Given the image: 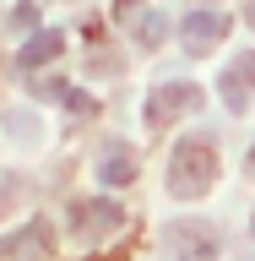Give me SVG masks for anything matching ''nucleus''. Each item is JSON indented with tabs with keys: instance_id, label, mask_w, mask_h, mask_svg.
Here are the masks:
<instances>
[{
	"instance_id": "f257e3e1",
	"label": "nucleus",
	"mask_w": 255,
	"mask_h": 261,
	"mask_svg": "<svg viewBox=\"0 0 255 261\" xmlns=\"http://www.w3.org/2000/svg\"><path fill=\"white\" fill-rule=\"evenodd\" d=\"M212 179H217V147L207 136H185L168 158V191L179 201H195V196L212 191Z\"/></svg>"
},
{
	"instance_id": "f03ea898",
	"label": "nucleus",
	"mask_w": 255,
	"mask_h": 261,
	"mask_svg": "<svg viewBox=\"0 0 255 261\" xmlns=\"http://www.w3.org/2000/svg\"><path fill=\"white\" fill-rule=\"evenodd\" d=\"M190 109H201V87L195 82H158L152 93H147V125L152 130H168L179 120V114H190Z\"/></svg>"
},
{
	"instance_id": "7ed1b4c3",
	"label": "nucleus",
	"mask_w": 255,
	"mask_h": 261,
	"mask_svg": "<svg viewBox=\"0 0 255 261\" xmlns=\"http://www.w3.org/2000/svg\"><path fill=\"white\" fill-rule=\"evenodd\" d=\"M125 223V212H120V201H109V196H81V201H71V228H76V240H103V234H114V228Z\"/></svg>"
},
{
	"instance_id": "20e7f679",
	"label": "nucleus",
	"mask_w": 255,
	"mask_h": 261,
	"mask_svg": "<svg viewBox=\"0 0 255 261\" xmlns=\"http://www.w3.org/2000/svg\"><path fill=\"white\" fill-rule=\"evenodd\" d=\"M168 250L174 261H217V228H207L201 218H185V223H168Z\"/></svg>"
},
{
	"instance_id": "39448f33",
	"label": "nucleus",
	"mask_w": 255,
	"mask_h": 261,
	"mask_svg": "<svg viewBox=\"0 0 255 261\" xmlns=\"http://www.w3.org/2000/svg\"><path fill=\"white\" fill-rule=\"evenodd\" d=\"M217 87H223L228 114H244V109H250V98H255V49H244V55H234V60L223 65Z\"/></svg>"
},
{
	"instance_id": "423d86ee",
	"label": "nucleus",
	"mask_w": 255,
	"mask_h": 261,
	"mask_svg": "<svg viewBox=\"0 0 255 261\" xmlns=\"http://www.w3.org/2000/svg\"><path fill=\"white\" fill-rule=\"evenodd\" d=\"M179 38H185L190 55H207V49H217L228 38V16L223 11H190L185 22H179Z\"/></svg>"
},
{
	"instance_id": "0eeeda50",
	"label": "nucleus",
	"mask_w": 255,
	"mask_h": 261,
	"mask_svg": "<svg viewBox=\"0 0 255 261\" xmlns=\"http://www.w3.org/2000/svg\"><path fill=\"white\" fill-rule=\"evenodd\" d=\"M44 256H49V223H38V218L0 240V261H44Z\"/></svg>"
},
{
	"instance_id": "6e6552de",
	"label": "nucleus",
	"mask_w": 255,
	"mask_h": 261,
	"mask_svg": "<svg viewBox=\"0 0 255 261\" xmlns=\"http://www.w3.org/2000/svg\"><path fill=\"white\" fill-rule=\"evenodd\" d=\"M98 179H103V185H130V179H136V152H130L125 142H109L98 152Z\"/></svg>"
},
{
	"instance_id": "1a4fd4ad",
	"label": "nucleus",
	"mask_w": 255,
	"mask_h": 261,
	"mask_svg": "<svg viewBox=\"0 0 255 261\" xmlns=\"http://www.w3.org/2000/svg\"><path fill=\"white\" fill-rule=\"evenodd\" d=\"M60 49H65V38H60V33H33L27 44L16 49V71H38V65H49Z\"/></svg>"
},
{
	"instance_id": "9d476101",
	"label": "nucleus",
	"mask_w": 255,
	"mask_h": 261,
	"mask_svg": "<svg viewBox=\"0 0 255 261\" xmlns=\"http://www.w3.org/2000/svg\"><path fill=\"white\" fill-rule=\"evenodd\" d=\"M125 16H130V33H136L141 49H158L163 44V33H168V16H163V11H130V6H125Z\"/></svg>"
},
{
	"instance_id": "9b49d317",
	"label": "nucleus",
	"mask_w": 255,
	"mask_h": 261,
	"mask_svg": "<svg viewBox=\"0 0 255 261\" xmlns=\"http://www.w3.org/2000/svg\"><path fill=\"white\" fill-rule=\"evenodd\" d=\"M11 22H16V28H33V22H38V0H33V6H16Z\"/></svg>"
},
{
	"instance_id": "f8f14e48",
	"label": "nucleus",
	"mask_w": 255,
	"mask_h": 261,
	"mask_svg": "<svg viewBox=\"0 0 255 261\" xmlns=\"http://www.w3.org/2000/svg\"><path fill=\"white\" fill-rule=\"evenodd\" d=\"M244 174L255 179V147H250V152H244Z\"/></svg>"
},
{
	"instance_id": "ddd939ff",
	"label": "nucleus",
	"mask_w": 255,
	"mask_h": 261,
	"mask_svg": "<svg viewBox=\"0 0 255 261\" xmlns=\"http://www.w3.org/2000/svg\"><path fill=\"white\" fill-rule=\"evenodd\" d=\"M244 22H250V28H255V0H250V11H244Z\"/></svg>"
},
{
	"instance_id": "4468645a",
	"label": "nucleus",
	"mask_w": 255,
	"mask_h": 261,
	"mask_svg": "<svg viewBox=\"0 0 255 261\" xmlns=\"http://www.w3.org/2000/svg\"><path fill=\"white\" fill-rule=\"evenodd\" d=\"M250 234H255V218H250Z\"/></svg>"
}]
</instances>
